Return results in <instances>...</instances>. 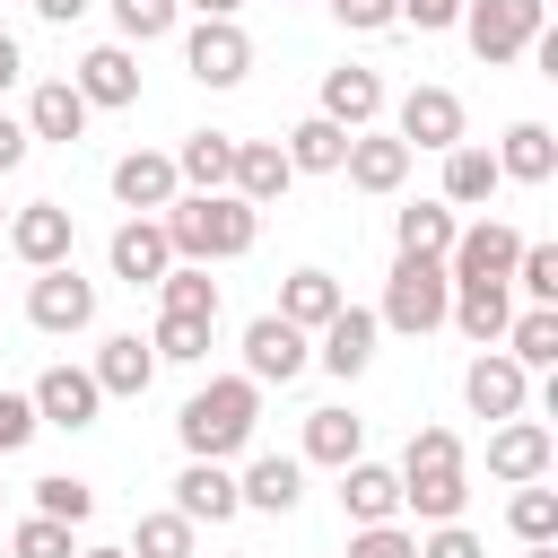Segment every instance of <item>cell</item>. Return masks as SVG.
Masks as SVG:
<instances>
[{
  "mask_svg": "<svg viewBox=\"0 0 558 558\" xmlns=\"http://www.w3.org/2000/svg\"><path fill=\"white\" fill-rule=\"evenodd\" d=\"M174 174H183L192 192H227V174H235V140H227V131H192V140L174 148Z\"/></svg>",
  "mask_w": 558,
  "mask_h": 558,
  "instance_id": "d6a6232c",
  "label": "cell"
},
{
  "mask_svg": "<svg viewBox=\"0 0 558 558\" xmlns=\"http://www.w3.org/2000/svg\"><path fill=\"white\" fill-rule=\"evenodd\" d=\"M340 305H349V296H340V279H331V270H288V288H279V323H296L305 340H314Z\"/></svg>",
  "mask_w": 558,
  "mask_h": 558,
  "instance_id": "4316f807",
  "label": "cell"
},
{
  "mask_svg": "<svg viewBox=\"0 0 558 558\" xmlns=\"http://www.w3.org/2000/svg\"><path fill=\"white\" fill-rule=\"evenodd\" d=\"M244 497H235V471L227 462H183V480H174V514L201 532V523H227Z\"/></svg>",
  "mask_w": 558,
  "mask_h": 558,
  "instance_id": "e0dca14e",
  "label": "cell"
},
{
  "mask_svg": "<svg viewBox=\"0 0 558 558\" xmlns=\"http://www.w3.org/2000/svg\"><path fill=\"white\" fill-rule=\"evenodd\" d=\"M541 26H549V0H462V35H471V52L488 70L497 61H523Z\"/></svg>",
  "mask_w": 558,
  "mask_h": 558,
  "instance_id": "5b68a950",
  "label": "cell"
},
{
  "mask_svg": "<svg viewBox=\"0 0 558 558\" xmlns=\"http://www.w3.org/2000/svg\"><path fill=\"white\" fill-rule=\"evenodd\" d=\"M296 174H340V157H349V131L340 122H323V113H305L296 131H288V148H279Z\"/></svg>",
  "mask_w": 558,
  "mask_h": 558,
  "instance_id": "1f68e13d",
  "label": "cell"
},
{
  "mask_svg": "<svg viewBox=\"0 0 558 558\" xmlns=\"http://www.w3.org/2000/svg\"><path fill=\"white\" fill-rule=\"evenodd\" d=\"M418 558H488V549H480V532H462V523H427Z\"/></svg>",
  "mask_w": 558,
  "mask_h": 558,
  "instance_id": "bcb514c9",
  "label": "cell"
},
{
  "mask_svg": "<svg viewBox=\"0 0 558 558\" xmlns=\"http://www.w3.org/2000/svg\"><path fill=\"white\" fill-rule=\"evenodd\" d=\"M514 253H523V235H514L506 218H480V227H462V235H453V253H445V279H453V288L506 279V270H514Z\"/></svg>",
  "mask_w": 558,
  "mask_h": 558,
  "instance_id": "52a82bcc",
  "label": "cell"
},
{
  "mask_svg": "<svg viewBox=\"0 0 558 558\" xmlns=\"http://www.w3.org/2000/svg\"><path fill=\"white\" fill-rule=\"evenodd\" d=\"M523 558H558V541H532V549H523Z\"/></svg>",
  "mask_w": 558,
  "mask_h": 558,
  "instance_id": "db71d44e",
  "label": "cell"
},
{
  "mask_svg": "<svg viewBox=\"0 0 558 558\" xmlns=\"http://www.w3.org/2000/svg\"><path fill=\"white\" fill-rule=\"evenodd\" d=\"M183 70H192L201 87H235V78L253 70V35H244L235 17H201L192 44H183Z\"/></svg>",
  "mask_w": 558,
  "mask_h": 558,
  "instance_id": "8992f818",
  "label": "cell"
},
{
  "mask_svg": "<svg viewBox=\"0 0 558 558\" xmlns=\"http://www.w3.org/2000/svg\"><path fill=\"white\" fill-rule=\"evenodd\" d=\"M9 253H17L26 270H61V262H70V209H61V201H26V209L9 218Z\"/></svg>",
  "mask_w": 558,
  "mask_h": 558,
  "instance_id": "4fadbf2b",
  "label": "cell"
},
{
  "mask_svg": "<svg viewBox=\"0 0 558 558\" xmlns=\"http://www.w3.org/2000/svg\"><path fill=\"white\" fill-rule=\"evenodd\" d=\"M0 227H9V209H0Z\"/></svg>",
  "mask_w": 558,
  "mask_h": 558,
  "instance_id": "6f0895ef",
  "label": "cell"
},
{
  "mask_svg": "<svg viewBox=\"0 0 558 558\" xmlns=\"http://www.w3.org/2000/svg\"><path fill=\"white\" fill-rule=\"evenodd\" d=\"M70 87L87 96V113H96V105H140V61H131L122 44H96V52L70 70Z\"/></svg>",
  "mask_w": 558,
  "mask_h": 558,
  "instance_id": "ac0fdd59",
  "label": "cell"
},
{
  "mask_svg": "<svg viewBox=\"0 0 558 558\" xmlns=\"http://www.w3.org/2000/svg\"><path fill=\"white\" fill-rule=\"evenodd\" d=\"M497 174H506V183H549V174H558V140H549V122H514L506 148H497Z\"/></svg>",
  "mask_w": 558,
  "mask_h": 558,
  "instance_id": "f546056e",
  "label": "cell"
},
{
  "mask_svg": "<svg viewBox=\"0 0 558 558\" xmlns=\"http://www.w3.org/2000/svg\"><path fill=\"white\" fill-rule=\"evenodd\" d=\"M305 357H314V340H305L296 323H279V314H253V323H244V375H253V384H296Z\"/></svg>",
  "mask_w": 558,
  "mask_h": 558,
  "instance_id": "9c48e42d",
  "label": "cell"
},
{
  "mask_svg": "<svg viewBox=\"0 0 558 558\" xmlns=\"http://www.w3.org/2000/svg\"><path fill=\"white\" fill-rule=\"evenodd\" d=\"M26 401H35V427H96V410H105L87 366H44Z\"/></svg>",
  "mask_w": 558,
  "mask_h": 558,
  "instance_id": "30bf717a",
  "label": "cell"
},
{
  "mask_svg": "<svg viewBox=\"0 0 558 558\" xmlns=\"http://www.w3.org/2000/svg\"><path fill=\"white\" fill-rule=\"evenodd\" d=\"M9 558H78V549H70V523H44V514H26V523L9 532Z\"/></svg>",
  "mask_w": 558,
  "mask_h": 558,
  "instance_id": "b9f144b4",
  "label": "cell"
},
{
  "mask_svg": "<svg viewBox=\"0 0 558 558\" xmlns=\"http://www.w3.org/2000/svg\"><path fill=\"white\" fill-rule=\"evenodd\" d=\"M453 314V279H445V262H392V279H384V305H375V323L384 331H410V340H427L436 323Z\"/></svg>",
  "mask_w": 558,
  "mask_h": 558,
  "instance_id": "277c9868",
  "label": "cell"
},
{
  "mask_svg": "<svg viewBox=\"0 0 558 558\" xmlns=\"http://www.w3.org/2000/svg\"><path fill=\"white\" fill-rule=\"evenodd\" d=\"M462 497H471V480H462V436H453V427H418L410 453H401V506H410L418 523H462Z\"/></svg>",
  "mask_w": 558,
  "mask_h": 558,
  "instance_id": "3957f363",
  "label": "cell"
},
{
  "mask_svg": "<svg viewBox=\"0 0 558 558\" xmlns=\"http://www.w3.org/2000/svg\"><path fill=\"white\" fill-rule=\"evenodd\" d=\"M375 113H384V78H375V70H357V61L323 70V122H340V131H366Z\"/></svg>",
  "mask_w": 558,
  "mask_h": 558,
  "instance_id": "d6986e66",
  "label": "cell"
},
{
  "mask_svg": "<svg viewBox=\"0 0 558 558\" xmlns=\"http://www.w3.org/2000/svg\"><path fill=\"white\" fill-rule=\"evenodd\" d=\"M113 26L131 44H157V35H174V0H113Z\"/></svg>",
  "mask_w": 558,
  "mask_h": 558,
  "instance_id": "7bdbcfd3",
  "label": "cell"
},
{
  "mask_svg": "<svg viewBox=\"0 0 558 558\" xmlns=\"http://www.w3.org/2000/svg\"><path fill=\"white\" fill-rule=\"evenodd\" d=\"M17 70H26V61H17V35H0V96L17 87Z\"/></svg>",
  "mask_w": 558,
  "mask_h": 558,
  "instance_id": "816d5d0a",
  "label": "cell"
},
{
  "mask_svg": "<svg viewBox=\"0 0 558 558\" xmlns=\"http://www.w3.org/2000/svg\"><path fill=\"white\" fill-rule=\"evenodd\" d=\"M227 558H253V549H227Z\"/></svg>",
  "mask_w": 558,
  "mask_h": 558,
  "instance_id": "9f6ffc18",
  "label": "cell"
},
{
  "mask_svg": "<svg viewBox=\"0 0 558 558\" xmlns=\"http://www.w3.org/2000/svg\"><path fill=\"white\" fill-rule=\"evenodd\" d=\"M26 323L52 331V340H61V331H87V323H96V288H87L70 262H61V270H35V288H26Z\"/></svg>",
  "mask_w": 558,
  "mask_h": 558,
  "instance_id": "ba28073f",
  "label": "cell"
},
{
  "mask_svg": "<svg viewBox=\"0 0 558 558\" xmlns=\"http://www.w3.org/2000/svg\"><path fill=\"white\" fill-rule=\"evenodd\" d=\"M78 131H87V96H78L70 78H44V87L26 96V140H61V148H70Z\"/></svg>",
  "mask_w": 558,
  "mask_h": 558,
  "instance_id": "484cf974",
  "label": "cell"
},
{
  "mask_svg": "<svg viewBox=\"0 0 558 558\" xmlns=\"http://www.w3.org/2000/svg\"><path fill=\"white\" fill-rule=\"evenodd\" d=\"M157 296H166V314H192V323H218V279H209L201 262H174V270L157 279Z\"/></svg>",
  "mask_w": 558,
  "mask_h": 558,
  "instance_id": "d590c367",
  "label": "cell"
},
{
  "mask_svg": "<svg viewBox=\"0 0 558 558\" xmlns=\"http://www.w3.org/2000/svg\"><path fill=\"white\" fill-rule=\"evenodd\" d=\"M506 279H514V288H523L532 305H558V244H523Z\"/></svg>",
  "mask_w": 558,
  "mask_h": 558,
  "instance_id": "ab89813d",
  "label": "cell"
},
{
  "mask_svg": "<svg viewBox=\"0 0 558 558\" xmlns=\"http://www.w3.org/2000/svg\"><path fill=\"white\" fill-rule=\"evenodd\" d=\"M340 174H349L357 192H401V183H410V148H401L392 131H349Z\"/></svg>",
  "mask_w": 558,
  "mask_h": 558,
  "instance_id": "5bb4252c",
  "label": "cell"
},
{
  "mask_svg": "<svg viewBox=\"0 0 558 558\" xmlns=\"http://www.w3.org/2000/svg\"><path fill=\"white\" fill-rule=\"evenodd\" d=\"M288 183H296V166H288L270 140H235V174H227V192H235L244 209H270Z\"/></svg>",
  "mask_w": 558,
  "mask_h": 558,
  "instance_id": "ffe728a7",
  "label": "cell"
},
{
  "mask_svg": "<svg viewBox=\"0 0 558 558\" xmlns=\"http://www.w3.org/2000/svg\"><path fill=\"white\" fill-rule=\"evenodd\" d=\"M174 183H183V174H174V157H157V148H131V157L113 166V201H122V209H140V218H148V209H166V201H174Z\"/></svg>",
  "mask_w": 558,
  "mask_h": 558,
  "instance_id": "603a6c76",
  "label": "cell"
},
{
  "mask_svg": "<svg viewBox=\"0 0 558 558\" xmlns=\"http://www.w3.org/2000/svg\"><path fill=\"white\" fill-rule=\"evenodd\" d=\"M453 17H462V0H401V26H418V35H436Z\"/></svg>",
  "mask_w": 558,
  "mask_h": 558,
  "instance_id": "c3c4849f",
  "label": "cell"
},
{
  "mask_svg": "<svg viewBox=\"0 0 558 558\" xmlns=\"http://www.w3.org/2000/svg\"><path fill=\"white\" fill-rule=\"evenodd\" d=\"M523 392H532V375L514 357H471V375H462V401L480 418H523Z\"/></svg>",
  "mask_w": 558,
  "mask_h": 558,
  "instance_id": "44dd1931",
  "label": "cell"
},
{
  "mask_svg": "<svg viewBox=\"0 0 558 558\" xmlns=\"http://www.w3.org/2000/svg\"><path fill=\"white\" fill-rule=\"evenodd\" d=\"M174 9H192V17H235L244 0H174Z\"/></svg>",
  "mask_w": 558,
  "mask_h": 558,
  "instance_id": "f5cc1de1",
  "label": "cell"
},
{
  "mask_svg": "<svg viewBox=\"0 0 558 558\" xmlns=\"http://www.w3.org/2000/svg\"><path fill=\"white\" fill-rule=\"evenodd\" d=\"M375 331H384V323H375L366 305H340V314L323 323V349H314V357H323V366L349 384V375H366V357H375Z\"/></svg>",
  "mask_w": 558,
  "mask_h": 558,
  "instance_id": "cb8c5ba5",
  "label": "cell"
},
{
  "mask_svg": "<svg viewBox=\"0 0 558 558\" xmlns=\"http://www.w3.org/2000/svg\"><path fill=\"white\" fill-rule=\"evenodd\" d=\"M357 453H366V418H349V410H305V462L349 471Z\"/></svg>",
  "mask_w": 558,
  "mask_h": 558,
  "instance_id": "f1b7e54d",
  "label": "cell"
},
{
  "mask_svg": "<svg viewBox=\"0 0 558 558\" xmlns=\"http://www.w3.org/2000/svg\"><path fill=\"white\" fill-rule=\"evenodd\" d=\"M157 227H166L174 262H201V270H209V262H235V253H253V235H262V209H244L235 192H192V201L174 192Z\"/></svg>",
  "mask_w": 558,
  "mask_h": 558,
  "instance_id": "6da1fadb",
  "label": "cell"
},
{
  "mask_svg": "<svg viewBox=\"0 0 558 558\" xmlns=\"http://www.w3.org/2000/svg\"><path fill=\"white\" fill-rule=\"evenodd\" d=\"M392 140H401L410 157H418V148H462V96H453V87H410Z\"/></svg>",
  "mask_w": 558,
  "mask_h": 558,
  "instance_id": "8fae6325",
  "label": "cell"
},
{
  "mask_svg": "<svg viewBox=\"0 0 558 558\" xmlns=\"http://www.w3.org/2000/svg\"><path fill=\"white\" fill-rule=\"evenodd\" d=\"M87 375H96V392H105V401H140V392H148V375H157V349H148L140 331H113V340L96 349V366H87Z\"/></svg>",
  "mask_w": 558,
  "mask_h": 558,
  "instance_id": "2e32d148",
  "label": "cell"
},
{
  "mask_svg": "<svg viewBox=\"0 0 558 558\" xmlns=\"http://www.w3.org/2000/svg\"><path fill=\"white\" fill-rule=\"evenodd\" d=\"M392 235H401V253H410V262H445L462 227H453V209H445V201H410V209L392 218Z\"/></svg>",
  "mask_w": 558,
  "mask_h": 558,
  "instance_id": "4dcf8cb0",
  "label": "cell"
},
{
  "mask_svg": "<svg viewBox=\"0 0 558 558\" xmlns=\"http://www.w3.org/2000/svg\"><path fill=\"white\" fill-rule=\"evenodd\" d=\"M235 497L262 506V514H296V497H305V462H296V453H253V471L235 480Z\"/></svg>",
  "mask_w": 558,
  "mask_h": 558,
  "instance_id": "d4e9b609",
  "label": "cell"
},
{
  "mask_svg": "<svg viewBox=\"0 0 558 558\" xmlns=\"http://www.w3.org/2000/svg\"><path fill=\"white\" fill-rule=\"evenodd\" d=\"M26 436H35V401L26 392H0V453H17Z\"/></svg>",
  "mask_w": 558,
  "mask_h": 558,
  "instance_id": "7dc6e473",
  "label": "cell"
},
{
  "mask_svg": "<svg viewBox=\"0 0 558 558\" xmlns=\"http://www.w3.org/2000/svg\"><path fill=\"white\" fill-rule=\"evenodd\" d=\"M131 558H192V523L166 506V514H140V532H131Z\"/></svg>",
  "mask_w": 558,
  "mask_h": 558,
  "instance_id": "f35d334b",
  "label": "cell"
},
{
  "mask_svg": "<svg viewBox=\"0 0 558 558\" xmlns=\"http://www.w3.org/2000/svg\"><path fill=\"white\" fill-rule=\"evenodd\" d=\"M26 148H35V140H26V122H17V113H0V174H17V166H26Z\"/></svg>",
  "mask_w": 558,
  "mask_h": 558,
  "instance_id": "681fc988",
  "label": "cell"
},
{
  "mask_svg": "<svg viewBox=\"0 0 558 558\" xmlns=\"http://www.w3.org/2000/svg\"><path fill=\"white\" fill-rule=\"evenodd\" d=\"M35 17H52V26H70V17H87V0H35Z\"/></svg>",
  "mask_w": 558,
  "mask_h": 558,
  "instance_id": "f907efd6",
  "label": "cell"
},
{
  "mask_svg": "<svg viewBox=\"0 0 558 558\" xmlns=\"http://www.w3.org/2000/svg\"><path fill=\"white\" fill-rule=\"evenodd\" d=\"M506 357L532 375V366H558V305H523L506 323Z\"/></svg>",
  "mask_w": 558,
  "mask_h": 558,
  "instance_id": "836d02e7",
  "label": "cell"
},
{
  "mask_svg": "<svg viewBox=\"0 0 558 558\" xmlns=\"http://www.w3.org/2000/svg\"><path fill=\"white\" fill-rule=\"evenodd\" d=\"M157 357H174V366H192V357H209V323H192V314H157V340H148Z\"/></svg>",
  "mask_w": 558,
  "mask_h": 558,
  "instance_id": "60d3db41",
  "label": "cell"
},
{
  "mask_svg": "<svg viewBox=\"0 0 558 558\" xmlns=\"http://www.w3.org/2000/svg\"><path fill=\"white\" fill-rule=\"evenodd\" d=\"M506 174H497V157L488 148H445V209H471V201H488Z\"/></svg>",
  "mask_w": 558,
  "mask_h": 558,
  "instance_id": "e575fe53",
  "label": "cell"
},
{
  "mask_svg": "<svg viewBox=\"0 0 558 558\" xmlns=\"http://www.w3.org/2000/svg\"><path fill=\"white\" fill-rule=\"evenodd\" d=\"M174 270V244H166V227L157 218H122L113 227V279H131V288H157Z\"/></svg>",
  "mask_w": 558,
  "mask_h": 558,
  "instance_id": "9a60e30c",
  "label": "cell"
},
{
  "mask_svg": "<svg viewBox=\"0 0 558 558\" xmlns=\"http://www.w3.org/2000/svg\"><path fill=\"white\" fill-rule=\"evenodd\" d=\"M35 514H44V523H70V532H78V523L96 514V488H87V480H70V471H52V480H35Z\"/></svg>",
  "mask_w": 558,
  "mask_h": 558,
  "instance_id": "8d00e7d4",
  "label": "cell"
},
{
  "mask_svg": "<svg viewBox=\"0 0 558 558\" xmlns=\"http://www.w3.org/2000/svg\"><path fill=\"white\" fill-rule=\"evenodd\" d=\"M506 523H514V541L532 549V541H558V488H514V506H506Z\"/></svg>",
  "mask_w": 558,
  "mask_h": 558,
  "instance_id": "74e56055",
  "label": "cell"
},
{
  "mask_svg": "<svg viewBox=\"0 0 558 558\" xmlns=\"http://www.w3.org/2000/svg\"><path fill=\"white\" fill-rule=\"evenodd\" d=\"M549 427L541 418H497V436H488V480H506V488H532L541 471H549Z\"/></svg>",
  "mask_w": 558,
  "mask_h": 558,
  "instance_id": "7c38bea8",
  "label": "cell"
},
{
  "mask_svg": "<svg viewBox=\"0 0 558 558\" xmlns=\"http://www.w3.org/2000/svg\"><path fill=\"white\" fill-rule=\"evenodd\" d=\"M253 418H262V384H253V375H218V384H201V392L183 401L174 436H183L192 462H227V453L253 445Z\"/></svg>",
  "mask_w": 558,
  "mask_h": 558,
  "instance_id": "7a4b0ae2",
  "label": "cell"
},
{
  "mask_svg": "<svg viewBox=\"0 0 558 558\" xmlns=\"http://www.w3.org/2000/svg\"><path fill=\"white\" fill-rule=\"evenodd\" d=\"M78 558H131V549H78Z\"/></svg>",
  "mask_w": 558,
  "mask_h": 558,
  "instance_id": "11a10c76",
  "label": "cell"
},
{
  "mask_svg": "<svg viewBox=\"0 0 558 558\" xmlns=\"http://www.w3.org/2000/svg\"><path fill=\"white\" fill-rule=\"evenodd\" d=\"M340 506H349L357 532H366V523H392V514H401V471H384V462L357 453V462L340 471Z\"/></svg>",
  "mask_w": 558,
  "mask_h": 558,
  "instance_id": "7402d4cb",
  "label": "cell"
},
{
  "mask_svg": "<svg viewBox=\"0 0 558 558\" xmlns=\"http://www.w3.org/2000/svg\"><path fill=\"white\" fill-rule=\"evenodd\" d=\"M331 17L349 35H384V26H401V0H331Z\"/></svg>",
  "mask_w": 558,
  "mask_h": 558,
  "instance_id": "ee69618b",
  "label": "cell"
},
{
  "mask_svg": "<svg viewBox=\"0 0 558 558\" xmlns=\"http://www.w3.org/2000/svg\"><path fill=\"white\" fill-rule=\"evenodd\" d=\"M445 323H462V340H506V323H514V296H506V279H480V288H453V314Z\"/></svg>",
  "mask_w": 558,
  "mask_h": 558,
  "instance_id": "83f0119b",
  "label": "cell"
},
{
  "mask_svg": "<svg viewBox=\"0 0 558 558\" xmlns=\"http://www.w3.org/2000/svg\"><path fill=\"white\" fill-rule=\"evenodd\" d=\"M349 558H418V541H410L401 523H366V532L349 541Z\"/></svg>",
  "mask_w": 558,
  "mask_h": 558,
  "instance_id": "f6af8a7d",
  "label": "cell"
}]
</instances>
